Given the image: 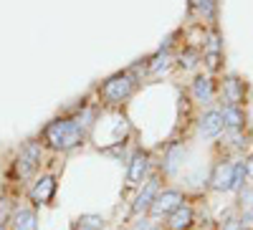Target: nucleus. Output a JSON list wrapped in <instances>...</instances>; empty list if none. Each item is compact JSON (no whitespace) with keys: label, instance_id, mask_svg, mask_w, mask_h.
<instances>
[{"label":"nucleus","instance_id":"nucleus-1","mask_svg":"<svg viewBox=\"0 0 253 230\" xmlns=\"http://www.w3.org/2000/svg\"><path fill=\"white\" fill-rule=\"evenodd\" d=\"M94 121H96V109L81 107L79 112L51 119L43 127V132H41L38 142L43 144V150H48L53 154H66L86 142L89 132L94 129Z\"/></svg>","mask_w":253,"mask_h":230},{"label":"nucleus","instance_id":"nucleus-2","mask_svg":"<svg viewBox=\"0 0 253 230\" xmlns=\"http://www.w3.org/2000/svg\"><path fill=\"white\" fill-rule=\"evenodd\" d=\"M139 89V76L126 69V71H119V74H112L109 78H104L96 89V96H99V107L104 109H122L126 101H129Z\"/></svg>","mask_w":253,"mask_h":230},{"label":"nucleus","instance_id":"nucleus-3","mask_svg":"<svg viewBox=\"0 0 253 230\" xmlns=\"http://www.w3.org/2000/svg\"><path fill=\"white\" fill-rule=\"evenodd\" d=\"M43 154H46L43 144H41L38 139H28L23 147L18 150V154L13 159V167H10L13 180L26 182V180L36 177L38 170H41V164H43Z\"/></svg>","mask_w":253,"mask_h":230},{"label":"nucleus","instance_id":"nucleus-4","mask_svg":"<svg viewBox=\"0 0 253 230\" xmlns=\"http://www.w3.org/2000/svg\"><path fill=\"white\" fill-rule=\"evenodd\" d=\"M160 175L155 172V175H150L139 187H137V195H134V200H132V205H129V215L132 218H142L147 210H150V205L155 202V197H157V192H160Z\"/></svg>","mask_w":253,"mask_h":230},{"label":"nucleus","instance_id":"nucleus-5","mask_svg":"<svg viewBox=\"0 0 253 230\" xmlns=\"http://www.w3.org/2000/svg\"><path fill=\"white\" fill-rule=\"evenodd\" d=\"M182 202H185V195H182L180 190H175V187H167V190H160V192H157V197H155V202L150 205L147 215L155 218V220H162V218L167 220Z\"/></svg>","mask_w":253,"mask_h":230},{"label":"nucleus","instance_id":"nucleus-6","mask_svg":"<svg viewBox=\"0 0 253 230\" xmlns=\"http://www.w3.org/2000/svg\"><path fill=\"white\" fill-rule=\"evenodd\" d=\"M152 170V154L147 150H134L129 162H126V187H139Z\"/></svg>","mask_w":253,"mask_h":230},{"label":"nucleus","instance_id":"nucleus-7","mask_svg":"<svg viewBox=\"0 0 253 230\" xmlns=\"http://www.w3.org/2000/svg\"><path fill=\"white\" fill-rule=\"evenodd\" d=\"M53 197H56V175H41L28 187V200H31L33 207L51 205Z\"/></svg>","mask_w":253,"mask_h":230},{"label":"nucleus","instance_id":"nucleus-8","mask_svg":"<svg viewBox=\"0 0 253 230\" xmlns=\"http://www.w3.org/2000/svg\"><path fill=\"white\" fill-rule=\"evenodd\" d=\"M8 230H38V213L33 205L26 202H15L10 220H8Z\"/></svg>","mask_w":253,"mask_h":230},{"label":"nucleus","instance_id":"nucleus-9","mask_svg":"<svg viewBox=\"0 0 253 230\" xmlns=\"http://www.w3.org/2000/svg\"><path fill=\"white\" fill-rule=\"evenodd\" d=\"M223 132H225V124H223L220 109H208L198 121V134L203 139H218Z\"/></svg>","mask_w":253,"mask_h":230},{"label":"nucleus","instance_id":"nucleus-10","mask_svg":"<svg viewBox=\"0 0 253 230\" xmlns=\"http://www.w3.org/2000/svg\"><path fill=\"white\" fill-rule=\"evenodd\" d=\"M210 187L218 192H230L233 187V162H218L210 172Z\"/></svg>","mask_w":253,"mask_h":230},{"label":"nucleus","instance_id":"nucleus-11","mask_svg":"<svg viewBox=\"0 0 253 230\" xmlns=\"http://www.w3.org/2000/svg\"><path fill=\"white\" fill-rule=\"evenodd\" d=\"M220 56H223V43H220L218 33L213 31L208 36V40H203V61H205L208 71H218L220 69Z\"/></svg>","mask_w":253,"mask_h":230},{"label":"nucleus","instance_id":"nucleus-12","mask_svg":"<svg viewBox=\"0 0 253 230\" xmlns=\"http://www.w3.org/2000/svg\"><path fill=\"white\" fill-rule=\"evenodd\" d=\"M190 94H193V99L198 101V104H213V99H215V83H213V78L210 76H198L193 83H190Z\"/></svg>","mask_w":253,"mask_h":230},{"label":"nucleus","instance_id":"nucleus-13","mask_svg":"<svg viewBox=\"0 0 253 230\" xmlns=\"http://www.w3.org/2000/svg\"><path fill=\"white\" fill-rule=\"evenodd\" d=\"M195 225V210H193V205H187L182 202L177 210L167 218V230H190Z\"/></svg>","mask_w":253,"mask_h":230},{"label":"nucleus","instance_id":"nucleus-14","mask_svg":"<svg viewBox=\"0 0 253 230\" xmlns=\"http://www.w3.org/2000/svg\"><path fill=\"white\" fill-rule=\"evenodd\" d=\"M182 157H185V147L180 142H172L170 147L165 150V157H162V175H175Z\"/></svg>","mask_w":253,"mask_h":230},{"label":"nucleus","instance_id":"nucleus-15","mask_svg":"<svg viewBox=\"0 0 253 230\" xmlns=\"http://www.w3.org/2000/svg\"><path fill=\"white\" fill-rule=\"evenodd\" d=\"M220 116H223V124L225 129H243V121H246V114L238 104H223L220 109Z\"/></svg>","mask_w":253,"mask_h":230},{"label":"nucleus","instance_id":"nucleus-16","mask_svg":"<svg viewBox=\"0 0 253 230\" xmlns=\"http://www.w3.org/2000/svg\"><path fill=\"white\" fill-rule=\"evenodd\" d=\"M243 94H246V89H243V81H241V78L228 76V78L223 81V96H225V104H238V107H241Z\"/></svg>","mask_w":253,"mask_h":230},{"label":"nucleus","instance_id":"nucleus-17","mask_svg":"<svg viewBox=\"0 0 253 230\" xmlns=\"http://www.w3.org/2000/svg\"><path fill=\"white\" fill-rule=\"evenodd\" d=\"M200 51L195 48V46H185L180 53H177V66L180 69H185V71H193L198 64H200Z\"/></svg>","mask_w":253,"mask_h":230},{"label":"nucleus","instance_id":"nucleus-18","mask_svg":"<svg viewBox=\"0 0 253 230\" xmlns=\"http://www.w3.org/2000/svg\"><path fill=\"white\" fill-rule=\"evenodd\" d=\"M104 228V218L96 213H86V215H79L71 225V230H101Z\"/></svg>","mask_w":253,"mask_h":230},{"label":"nucleus","instance_id":"nucleus-19","mask_svg":"<svg viewBox=\"0 0 253 230\" xmlns=\"http://www.w3.org/2000/svg\"><path fill=\"white\" fill-rule=\"evenodd\" d=\"M170 53H167V51H160L152 61H150V74L152 76H157V74H165L167 69H170Z\"/></svg>","mask_w":253,"mask_h":230},{"label":"nucleus","instance_id":"nucleus-20","mask_svg":"<svg viewBox=\"0 0 253 230\" xmlns=\"http://www.w3.org/2000/svg\"><path fill=\"white\" fill-rule=\"evenodd\" d=\"M193 5L200 10L203 18H208V20L215 18V0H193Z\"/></svg>","mask_w":253,"mask_h":230},{"label":"nucleus","instance_id":"nucleus-21","mask_svg":"<svg viewBox=\"0 0 253 230\" xmlns=\"http://www.w3.org/2000/svg\"><path fill=\"white\" fill-rule=\"evenodd\" d=\"M129 230H162V225L155 218H150V215H142V218H137V223Z\"/></svg>","mask_w":253,"mask_h":230},{"label":"nucleus","instance_id":"nucleus-22","mask_svg":"<svg viewBox=\"0 0 253 230\" xmlns=\"http://www.w3.org/2000/svg\"><path fill=\"white\" fill-rule=\"evenodd\" d=\"M223 230H243L241 218H236L233 213H228V215L223 218Z\"/></svg>","mask_w":253,"mask_h":230},{"label":"nucleus","instance_id":"nucleus-23","mask_svg":"<svg viewBox=\"0 0 253 230\" xmlns=\"http://www.w3.org/2000/svg\"><path fill=\"white\" fill-rule=\"evenodd\" d=\"M246 180H253V154L246 157Z\"/></svg>","mask_w":253,"mask_h":230},{"label":"nucleus","instance_id":"nucleus-24","mask_svg":"<svg viewBox=\"0 0 253 230\" xmlns=\"http://www.w3.org/2000/svg\"><path fill=\"white\" fill-rule=\"evenodd\" d=\"M0 230H8V225H0Z\"/></svg>","mask_w":253,"mask_h":230}]
</instances>
